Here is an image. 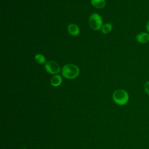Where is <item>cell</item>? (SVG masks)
Instances as JSON below:
<instances>
[{
  "instance_id": "9",
  "label": "cell",
  "mask_w": 149,
  "mask_h": 149,
  "mask_svg": "<svg viewBox=\"0 0 149 149\" xmlns=\"http://www.w3.org/2000/svg\"><path fill=\"white\" fill-rule=\"evenodd\" d=\"M112 24L109 23H107L102 26L101 28V31L104 34H107L112 31Z\"/></svg>"
},
{
  "instance_id": "10",
  "label": "cell",
  "mask_w": 149,
  "mask_h": 149,
  "mask_svg": "<svg viewBox=\"0 0 149 149\" xmlns=\"http://www.w3.org/2000/svg\"><path fill=\"white\" fill-rule=\"evenodd\" d=\"M34 59H35L37 63H38L39 64H44V63H46L45 57L41 54H36L34 56Z\"/></svg>"
},
{
  "instance_id": "4",
  "label": "cell",
  "mask_w": 149,
  "mask_h": 149,
  "mask_svg": "<svg viewBox=\"0 0 149 149\" xmlns=\"http://www.w3.org/2000/svg\"><path fill=\"white\" fill-rule=\"evenodd\" d=\"M45 69L46 71L51 74H56L61 70L59 65L52 61H48L45 63Z\"/></svg>"
},
{
  "instance_id": "1",
  "label": "cell",
  "mask_w": 149,
  "mask_h": 149,
  "mask_svg": "<svg viewBox=\"0 0 149 149\" xmlns=\"http://www.w3.org/2000/svg\"><path fill=\"white\" fill-rule=\"evenodd\" d=\"M80 72L79 68L74 64H67L62 69V74L68 79H73L77 77Z\"/></svg>"
},
{
  "instance_id": "2",
  "label": "cell",
  "mask_w": 149,
  "mask_h": 149,
  "mask_svg": "<svg viewBox=\"0 0 149 149\" xmlns=\"http://www.w3.org/2000/svg\"><path fill=\"white\" fill-rule=\"evenodd\" d=\"M112 98L116 104L119 105H124L127 103L129 99V95L126 90L123 89H118L113 92Z\"/></svg>"
},
{
  "instance_id": "12",
  "label": "cell",
  "mask_w": 149,
  "mask_h": 149,
  "mask_svg": "<svg viewBox=\"0 0 149 149\" xmlns=\"http://www.w3.org/2000/svg\"><path fill=\"white\" fill-rule=\"evenodd\" d=\"M146 29L147 30V32L149 33V20H148V21L146 23Z\"/></svg>"
},
{
  "instance_id": "7",
  "label": "cell",
  "mask_w": 149,
  "mask_h": 149,
  "mask_svg": "<svg viewBox=\"0 0 149 149\" xmlns=\"http://www.w3.org/2000/svg\"><path fill=\"white\" fill-rule=\"evenodd\" d=\"M62 81V77L60 75L55 74L54 76H52L51 79L50 83L54 87H58L59 86Z\"/></svg>"
},
{
  "instance_id": "5",
  "label": "cell",
  "mask_w": 149,
  "mask_h": 149,
  "mask_svg": "<svg viewBox=\"0 0 149 149\" xmlns=\"http://www.w3.org/2000/svg\"><path fill=\"white\" fill-rule=\"evenodd\" d=\"M136 40L140 44H146L149 42V33L147 32H140L136 36Z\"/></svg>"
},
{
  "instance_id": "6",
  "label": "cell",
  "mask_w": 149,
  "mask_h": 149,
  "mask_svg": "<svg viewBox=\"0 0 149 149\" xmlns=\"http://www.w3.org/2000/svg\"><path fill=\"white\" fill-rule=\"evenodd\" d=\"M68 30L69 33L73 36H77L80 33L79 27L75 24H70L68 27Z\"/></svg>"
},
{
  "instance_id": "8",
  "label": "cell",
  "mask_w": 149,
  "mask_h": 149,
  "mask_svg": "<svg viewBox=\"0 0 149 149\" xmlns=\"http://www.w3.org/2000/svg\"><path fill=\"white\" fill-rule=\"evenodd\" d=\"M91 3L94 7L98 9L103 8L105 5V0H91Z\"/></svg>"
},
{
  "instance_id": "11",
  "label": "cell",
  "mask_w": 149,
  "mask_h": 149,
  "mask_svg": "<svg viewBox=\"0 0 149 149\" xmlns=\"http://www.w3.org/2000/svg\"><path fill=\"white\" fill-rule=\"evenodd\" d=\"M144 90L145 93L149 95V80L146 81V83L144 84Z\"/></svg>"
},
{
  "instance_id": "3",
  "label": "cell",
  "mask_w": 149,
  "mask_h": 149,
  "mask_svg": "<svg viewBox=\"0 0 149 149\" xmlns=\"http://www.w3.org/2000/svg\"><path fill=\"white\" fill-rule=\"evenodd\" d=\"M88 23L91 28L94 30H99L102 27V19L101 16L96 13H93L89 17Z\"/></svg>"
}]
</instances>
